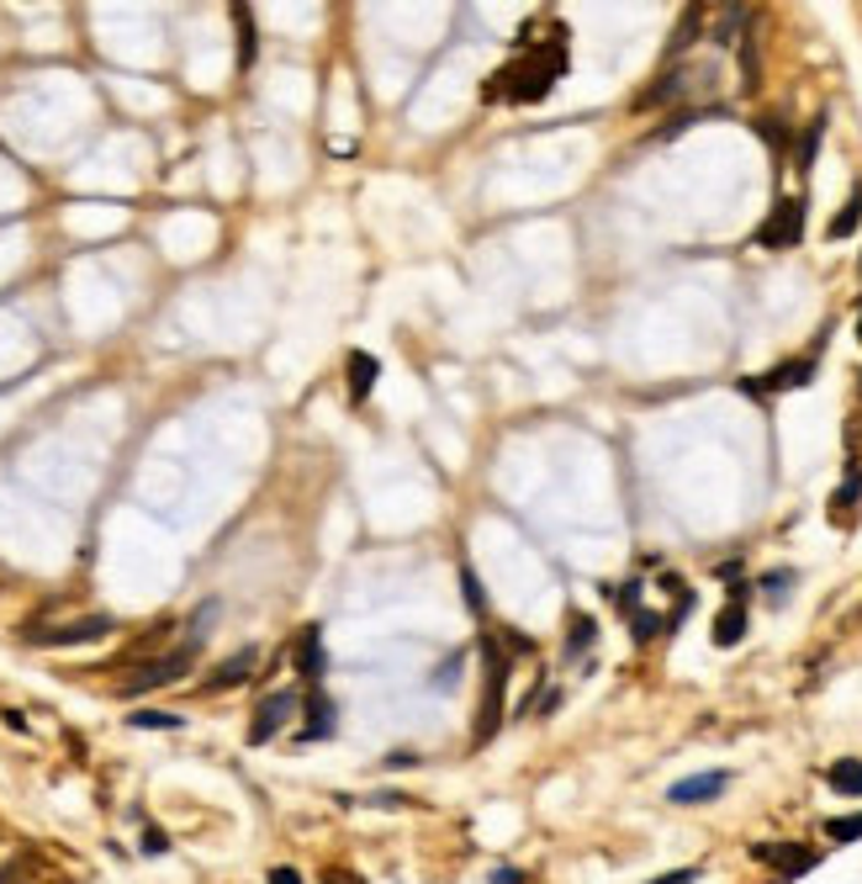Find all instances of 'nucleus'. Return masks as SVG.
Instances as JSON below:
<instances>
[{"instance_id": "f257e3e1", "label": "nucleus", "mask_w": 862, "mask_h": 884, "mask_svg": "<svg viewBox=\"0 0 862 884\" xmlns=\"http://www.w3.org/2000/svg\"><path fill=\"white\" fill-rule=\"evenodd\" d=\"M566 75V43H551V48H535V54H513V59L481 80V101H513V106H530V101H545L556 91V80Z\"/></svg>"}, {"instance_id": "f03ea898", "label": "nucleus", "mask_w": 862, "mask_h": 884, "mask_svg": "<svg viewBox=\"0 0 862 884\" xmlns=\"http://www.w3.org/2000/svg\"><path fill=\"white\" fill-rule=\"evenodd\" d=\"M508 672L513 657L498 636H481V700H476V732L472 747H487L492 736L503 732V700H508Z\"/></svg>"}, {"instance_id": "7ed1b4c3", "label": "nucleus", "mask_w": 862, "mask_h": 884, "mask_svg": "<svg viewBox=\"0 0 862 884\" xmlns=\"http://www.w3.org/2000/svg\"><path fill=\"white\" fill-rule=\"evenodd\" d=\"M196 641H180V646H170L165 657H149L144 668H133L127 678L117 683L122 700H138V694H149V689H165V683H175V678H185V672L196 668Z\"/></svg>"}, {"instance_id": "20e7f679", "label": "nucleus", "mask_w": 862, "mask_h": 884, "mask_svg": "<svg viewBox=\"0 0 862 884\" xmlns=\"http://www.w3.org/2000/svg\"><path fill=\"white\" fill-rule=\"evenodd\" d=\"M804 213H809L804 196H778L768 223L757 228V245L762 249H794L804 239Z\"/></svg>"}, {"instance_id": "39448f33", "label": "nucleus", "mask_w": 862, "mask_h": 884, "mask_svg": "<svg viewBox=\"0 0 862 884\" xmlns=\"http://www.w3.org/2000/svg\"><path fill=\"white\" fill-rule=\"evenodd\" d=\"M815 382V355H799V361H783V366L762 371V376H741L736 387L746 397H778V393H799Z\"/></svg>"}, {"instance_id": "423d86ee", "label": "nucleus", "mask_w": 862, "mask_h": 884, "mask_svg": "<svg viewBox=\"0 0 862 884\" xmlns=\"http://www.w3.org/2000/svg\"><path fill=\"white\" fill-rule=\"evenodd\" d=\"M302 710V694L297 689H275L270 700H260L254 721H249V747H265L275 732H286V721Z\"/></svg>"}, {"instance_id": "0eeeda50", "label": "nucleus", "mask_w": 862, "mask_h": 884, "mask_svg": "<svg viewBox=\"0 0 862 884\" xmlns=\"http://www.w3.org/2000/svg\"><path fill=\"white\" fill-rule=\"evenodd\" d=\"M751 858H757V863H768L778 880H804V874L820 863V853H815V848H804V842H757Z\"/></svg>"}, {"instance_id": "6e6552de", "label": "nucleus", "mask_w": 862, "mask_h": 884, "mask_svg": "<svg viewBox=\"0 0 862 884\" xmlns=\"http://www.w3.org/2000/svg\"><path fill=\"white\" fill-rule=\"evenodd\" d=\"M112 614H86V620H69V625H48V631H27L32 646H80V641H101L112 636Z\"/></svg>"}, {"instance_id": "1a4fd4ad", "label": "nucleus", "mask_w": 862, "mask_h": 884, "mask_svg": "<svg viewBox=\"0 0 862 884\" xmlns=\"http://www.w3.org/2000/svg\"><path fill=\"white\" fill-rule=\"evenodd\" d=\"M339 732V710L328 700L324 689H307L302 694V741H328Z\"/></svg>"}, {"instance_id": "9d476101", "label": "nucleus", "mask_w": 862, "mask_h": 884, "mask_svg": "<svg viewBox=\"0 0 862 884\" xmlns=\"http://www.w3.org/2000/svg\"><path fill=\"white\" fill-rule=\"evenodd\" d=\"M725 790H730V773H725V768H710V773L678 779V784L667 790V800H672V805H710V800H719Z\"/></svg>"}, {"instance_id": "9b49d317", "label": "nucleus", "mask_w": 862, "mask_h": 884, "mask_svg": "<svg viewBox=\"0 0 862 884\" xmlns=\"http://www.w3.org/2000/svg\"><path fill=\"white\" fill-rule=\"evenodd\" d=\"M254 662H260V646H238L228 662H217V668L202 678V694H223V689H238V683H249Z\"/></svg>"}, {"instance_id": "f8f14e48", "label": "nucleus", "mask_w": 862, "mask_h": 884, "mask_svg": "<svg viewBox=\"0 0 862 884\" xmlns=\"http://www.w3.org/2000/svg\"><path fill=\"white\" fill-rule=\"evenodd\" d=\"M746 625H751V614H746V582H730V599H725V610H719V620H714V646H736V641L746 636Z\"/></svg>"}, {"instance_id": "ddd939ff", "label": "nucleus", "mask_w": 862, "mask_h": 884, "mask_svg": "<svg viewBox=\"0 0 862 884\" xmlns=\"http://www.w3.org/2000/svg\"><path fill=\"white\" fill-rule=\"evenodd\" d=\"M292 662H297L302 683H313V689H318V678H324V668H328V657H324V631H318V625H307V631L297 636V651H292Z\"/></svg>"}, {"instance_id": "4468645a", "label": "nucleus", "mask_w": 862, "mask_h": 884, "mask_svg": "<svg viewBox=\"0 0 862 884\" xmlns=\"http://www.w3.org/2000/svg\"><path fill=\"white\" fill-rule=\"evenodd\" d=\"M376 376H382V361H376V355H365V350H350V361H344L350 403H365V397H371V387H376Z\"/></svg>"}, {"instance_id": "2eb2a0df", "label": "nucleus", "mask_w": 862, "mask_h": 884, "mask_svg": "<svg viewBox=\"0 0 862 884\" xmlns=\"http://www.w3.org/2000/svg\"><path fill=\"white\" fill-rule=\"evenodd\" d=\"M593 641H598L593 614H571V625H566V662H588Z\"/></svg>"}, {"instance_id": "dca6fc26", "label": "nucleus", "mask_w": 862, "mask_h": 884, "mask_svg": "<svg viewBox=\"0 0 862 884\" xmlns=\"http://www.w3.org/2000/svg\"><path fill=\"white\" fill-rule=\"evenodd\" d=\"M234 32H238V69H249L260 54V32H254V5H234Z\"/></svg>"}, {"instance_id": "f3484780", "label": "nucleus", "mask_w": 862, "mask_h": 884, "mask_svg": "<svg viewBox=\"0 0 862 884\" xmlns=\"http://www.w3.org/2000/svg\"><path fill=\"white\" fill-rule=\"evenodd\" d=\"M826 784L836 794H862V758H836L826 768Z\"/></svg>"}, {"instance_id": "a211bd4d", "label": "nucleus", "mask_w": 862, "mask_h": 884, "mask_svg": "<svg viewBox=\"0 0 862 884\" xmlns=\"http://www.w3.org/2000/svg\"><path fill=\"white\" fill-rule=\"evenodd\" d=\"M858 228H862V185L847 196V207L831 217V228H826V234H831V239H847V234H858Z\"/></svg>"}, {"instance_id": "6ab92c4d", "label": "nucleus", "mask_w": 862, "mask_h": 884, "mask_svg": "<svg viewBox=\"0 0 862 884\" xmlns=\"http://www.w3.org/2000/svg\"><path fill=\"white\" fill-rule=\"evenodd\" d=\"M820 133H826V112H815V123L799 133V154H794V159H799V170L815 165V154H820Z\"/></svg>"}, {"instance_id": "aec40b11", "label": "nucleus", "mask_w": 862, "mask_h": 884, "mask_svg": "<svg viewBox=\"0 0 862 884\" xmlns=\"http://www.w3.org/2000/svg\"><path fill=\"white\" fill-rule=\"evenodd\" d=\"M133 726H138V732H180L185 721L170 715V710H133Z\"/></svg>"}, {"instance_id": "412c9836", "label": "nucleus", "mask_w": 862, "mask_h": 884, "mask_svg": "<svg viewBox=\"0 0 862 884\" xmlns=\"http://www.w3.org/2000/svg\"><path fill=\"white\" fill-rule=\"evenodd\" d=\"M826 837H831V842H862V811L858 816H831V821H826Z\"/></svg>"}, {"instance_id": "4be33fe9", "label": "nucleus", "mask_w": 862, "mask_h": 884, "mask_svg": "<svg viewBox=\"0 0 862 884\" xmlns=\"http://www.w3.org/2000/svg\"><path fill=\"white\" fill-rule=\"evenodd\" d=\"M461 668H466V646H461V651H450L445 662L434 668V694H445V683H455V678H461Z\"/></svg>"}, {"instance_id": "5701e85b", "label": "nucleus", "mask_w": 862, "mask_h": 884, "mask_svg": "<svg viewBox=\"0 0 862 884\" xmlns=\"http://www.w3.org/2000/svg\"><path fill=\"white\" fill-rule=\"evenodd\" d=\"M858 498H862V472H858V466H852V472H847V483H841V492H836V498H831V514H841V509H852Z\"/></svg>"}, {"instance_id": "b1692460", "label": "nucleus", "mask_w": 862, "mask_h": 884, "mask_svg": "<svg viewBox=\"0 0 862 884\" xmlns=\"http://www.w3.org/2000/svg\"><path fill=\"white\" fill-rule=\"evenodd\" d=\"M794 582H799V573H794V567H789V573H768V578H762V593H768L773 604H783Z\"/></svg>"}, {"instance_id": "393cba45", "label": "nucleus", "mask_w": 862, "mask_h": 884, "mask_svg": "<svg viewBox=\"0 0 862 884\" xmlns=\"http://www.w3.org/2000/svg\"><path fill=\"white\" fill-rule=\"evenodd\" d=\"M461 588H466V610H472V614L487 610V604H481V582H476L472 567H461Z\"/></svg>"}, {"instance_id": "a878e982", "label": "nucleus", "mask_w": 862, "mask_h": 884, "mask_svg": "<svg viewBox=\"0 0 862 884\" xmlns=\"http://www.w3.org/2000/svg\"><path fill=\"white\" fill-rule=\"evenodd\" d=\"M138 848H144V853H149V858H159V853H170V837H165L159 826H144V837H138Z\"/></svg>"}, {"instance_id": "bb28decb", "label": "nucleus", "mask_w": 862, "mask_h": 884, "mask_svg": "<svg viewBox=\"0 0 862 884\" xmlns=\"http://www.w3.org/2000/svg\"><path fill=\"white\" fill-rule=\"evenodd\" d=\"M324 884H365V874L344 869V863H328V869H324Z\"/></svg>"}, {"instance_id": "cd10ccee", "label": "nucleus", "mask_w": 862, "mask_h": 884, "mask_svg": "<svg viewBox=\"0 0 862 884\" xmlns=\"http://www.w3.org/2000/svg\"><path fill=\"white\" fill-rule=\"evenodd\" d=\"M762 138H768V149H773V154H783V138H789V133H783V123H778V117H768V123H762Z\"/></svg>"}, {"instance_id": "c85d7f7f", "label": "nucleus", "mask_w": 862, "mask_h": 884, "mask_svg": "<svg viewBox=\"0 0 862 884\" xmlns=\"http://www.w3.org/2000/svg\"><path fill=\"white\" fill-rule=\"evenodd\" d=\"M265 884H302V874L292 869V863H281V869H270L265 874Z\"/></svg>"}, {"instance_id": "c756f323", "label": "nucleus", "mask_w": 862, "mask_h": 884, "mask_svg": "<svg viewBox=\"0 0 862 884\" xmlns=\"http://www.w3.org/2000/svg\"><path fill=\"white\" fill-rule=\"evenodd\" d=\"M651 884H699V869H678V874H661Z\"/></svg>"}, {"instance_id": "7c9ffc66", "label": "nucleus", "mask_w": 862, "mask_h": 884, "mask_svg": "<svg viewBox=\"0 0 862 884\" xmlns=\"http://www.w3.org/2000/svg\"><path fill=\"white\" fill-rule=\"evenodd\" d=\"M492 884H519V874H513V869H498V874H492Z\"/></svg>"}, {"instance_id": "2f4dec72", "label": "nucleus", "mask_w": 862, "mask_h": 884, "mask_svg": "<svg viewBox=\"0 0 862 884\" xmlns=\"http://www.w3.org/2000/svg\"><path fill=\"white\" fill-rule=\"evenodd\" d=\"M0 884H16V863H5V869H0Z\"/></svg>"}, {"instance_id": "473e14b6", "label": "nucleus", "mask_w": 862, "mask_h": 884, "mask_svg": "<svg viewBox=\"0 0 862 884\" xmlns=\"http://www.w3.org/2000/svg\"><path fill=\"white\" fill-rule=\"evenodd\" d=\"M858 339H862V318H858Z\"/></svg>"}]
</instances>
